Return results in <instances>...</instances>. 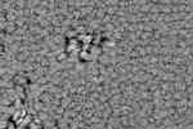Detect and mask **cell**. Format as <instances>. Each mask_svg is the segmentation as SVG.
Here are the masks:
<instances>
[{
  "label": "cell",
  "mask_w": 193,
  "mask_h": 129,
  "mask_svg": "<svg viewBox=\"0 0 193 129\" xmlns=\"http://www.w3.org/2000/svg\"><path fill=\"white\" fill-rule=\"evenodd\" d=\"M25 115H26V112H25V110H19V111H17L16 114H14V120L16 121H18V123H22L23 121V119H25Z\"/></svg>",
  "instance_id": "1"
}]
</instances>
